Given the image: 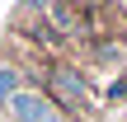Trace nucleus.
<instances>
[{
  "label": "nucleus",
  "mask_w": 127,
  "mask_h": 122,
  "mask_svg": "<svg viewBox=\"0 0 127 122\" xmlns=\"http://www.w3.org/2000/svg\"><path fill=\"white\" fill-rule=\"evenodd\" d=\"M52 99H57V103H66V108H85V103H90V94H85L80 75H75V71H66V66H57V71H52Z\"/></svg>",
  "instance_id": "obj_1"
},
{
  "label": "nucleus",
  "mask_w": 127,
  "mask_h": 122,
  "mask_svg": "<svg viewBox=\"0 0 127 122\" xmlns=\"http://www.w3.org/2000/svg\"><path fill=\"white\" fill-rule=\"evenodd\" d=\"M9 113H14V122H61L52 99H42V94H19L9 103Z\"/></svg>",
  "instance_id": "obj_2"
},
{
  "label": "nucleus",
  "mask_w": 127,
  "mask_h": 122,
  "mask_svg": "<svg viewBox=\"0 0 127 122\" xmlns=\"http://www.w3.org/2000/svg\"><path fill=\"white\" fill-rule=\"evenodd\" d=\"M5 99H9V103L19 99V71H14V66H0V103H5Z\"/></svg>",
  "instance_id": "obj_3"
}]
</instances>
